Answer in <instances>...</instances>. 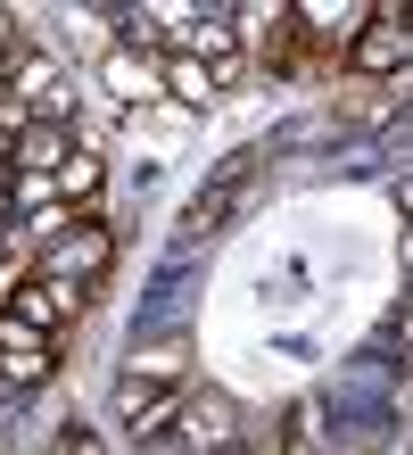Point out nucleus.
I'll return each instance as SVG.
<instances>
[{
    "label": "nucleus",
    "instance_id": "f257e3e1",
    "mask_svg": "<svg viewBox=\"0 0 413 455\" xmlns=\"http://www.w3.org/2000/svg\"><path fill=\"white\" fill-rule=\"evenodd\" d=\"M257 174H265V149H257V141H248V149H232L224 166H215V174L199 182V191H190V207L174 216V232H182V240L224 232V224L240 216V199H248V182H257Z\"/></svg>",
    "mask_w": 413,
    "mask_h": 455
},
{
    "label": "nucleus",
    "instance_id": "f03ea898",
    "mask_svg": "<svg viewBox=\"0 0 413 455\" xmlns=\"http://www.w3.org/2000/svg\"><path fill=\"white\" fill-rule=\"evenodd\" d=\"M9 307L25 323H42L50 339H67L83 315H91V282H67V274H42V265H25V282L9 290Z\"/></svg>",
    "mask_w": 413,
    "mask_h": 455
},
{
    "label": "nucleus",
    "instance_id": "7ed1b4c3",
    "mask_svg": "<svg viewBox=\"0 0 413 455\" xmlns=\"http://www.w3.org/2000/svg\"><path fill=\"white\" fill-rule=\"evenodd\" d=\"M34 265H42V274H67V282H91V290H99V274L116 265V232H107L99 216H75L67 232H50L42 249H34Z\"/></svg>",
    "mask_w": 413,
    "mask_h": 455
},
{
    "label": "nucleus",
    "instance_id": "20e7f679",
    "mask_svg": "<svg viewBox=\"0 0 413 455\" xmlns=\"http://www.w3.org/2000/svg\"><path fill=\"white\" fill-rule=\"evenodd\" d=\"M165 447H240V397H224V389H182V406H174V422L157 431Z\"/></svg>",
    "mask_w": 413,
    "mask_h": 455
},
{
    "label": "nucleus",
    "instance_id": "39448f33",
    "mask_svg": "<svg viewBox=\"0 0 413 455\" xmlns=\"http://www.w3.org/2000/svg\"><path fill=\"white\" fill-rule=\"evenodd\" d=\"M50 372H59V339L25 323L17 307H0V389H42Z\"/></svg>",
    "mask_w": 413,
    "mask_h": 455
},
{
    "label": "nucleus",
    "instance_id": "423d86ee",
    "mask_svg": "<svg viewBox=\"0 0 413 455\" xmlns=\"http://www.w3.org/2000/svg\"><path fill=\"white\" fill-rule=\"evenodd\" d=\"M132 389H190V339L182 331L141 339L124 356V372H116V397H132Z\"/></svg>",
    "mask_w": 413,
    "mask_h": 455
},
{
    "label": "nucleus",
    "instance_id": "0eeeda50",
    "mask_svg": "<svg viewBox=\"0 0 413 455\" xmlns=\"http://www.w3.org/2000/svg\"><path fill=\"white\" fill-rule=\"evenodd\" d=\"M405 50H413V25H405V9H372L364 25H355V42H347V67L355 75H397L405 67Z\"/></svg>",
    "mask_w": 413,
    "mask_h": 455
},
{
    "label": "nucleus",
    "instance_id": "6e6552de",
    "mask_svg": "<svg viewBox=\"0 0 413 455\" xmlns=\"http://www.w3.org/2000/svg\"><path fill=\"white\" fill-rule=\"evenodd\" d=\"M9 84H17V108H25V116H67V108H75V92H67V67L50 59V50H25V42H17V59H9Z\"/></svg>",
    "mask_w": 413,
    "mask_h": 455
},
{
    "label": "nucleus",
    "instance_id": "1a4fd4ad",
    "mask_svg": "<svg viewBox=\"0 0 413 455\" xmlns=\"http://www.w3.org/2000/svg\"><path fill=\"white\" fill-rule=\"evenodd\" d=\"M372 9H380V0H290L298 34H306L314 50H347V42H355V25H364Z\"/></svg>",
    "mask_w": 413,
    "mask_h": 455
},
{
    "label": "nucleus",
    "instance_id": "9d476101",
    "mask_svg": "<svg viewBox=\"0 0 413 455\" xmlns=\"http://www.w3.org/2000/svg\"><path fill=\"white\" fill-rule=\"evenodd\" d=\"M99 84L116 92V100H165V50H132V42H116L99 59Z\"/></svg>",
    "mask_w": 413,
    "mask_h": 455
},
{
    "label": "nucleus",
    "instance_id": "9b49d317",
    "mask_svg": "<svg viewBox=\"0 0 413 455\" xmlns=\"http://www.w3.org/2000/svg\"><path fill=\"white\" fill-rule=\"evenodd\" d=\"M75 132L83 124H67V116H25L17 124V174H59L67 149H75Z\"/></svg>",
    "mask_w": 413,
    "mask_h": 455
},
{
    "label": "nucleus",
    "instance_id": "f8f14e48",
    "mask_svg": "<svg viewBox=\"0 0 413 455\" xmlns=\"http://www.w3.org/2000/svg\"><path fill=\"white\" fill-rule=\"evenodd\" d=\"M50 182H59V199L75 207V216H99V182H107V166H99V149H91V141H75V149H67V166L50 174Z\"/></svg>",
    "mask_w": 413,
    "mask_h": 455
},
{
    "label": "nucleus",
    "instance_id": "ddd939ff",
    "mask_svg": "<svg viewBox=\"0 0 413 455\" xmlns=\"http://www.w3.org/2000/svg\"><path fill=\"white\" fill-rule=\"evenodd\" d=\"M165 100H182V108H215L224 84H215L207 59H190V50H165Z\"/></svg>",
    "mask_w": 413,
    "mask_h": 455
},
{
    "label": "nucleus",
    "instance_id": "4468645a",
    "mask_svg": "<svg viewBox=\"0 0 413 455\" xmlns=\"http://www.w3.org/2000/svg\"><path fill=\"white\" fill-rule=\"evenodd\" d=\"M50 447H59V455H99V431H91V422H59Z\"/></svg>",
    "mask_w": 413,
    "mask_h": 455
},
{
    "label": "nucleus",
    "instance_id": "2eb2a0df",
    "mask_svg": "<svg viewBox=\"0 0 413 455\" xmlns=\"http://www.w3.org/2000/svg\"><path fill=\"white\" fill-rule=\"evenodd\" d=\"M322 439V414H314V397H298V414H290V447H314Z\"/></svg>",
    "mask_w": 413,
    "mask_h": 455
},
{
    "label": "nucleus",
    "instance_id": "dca6fc26",
    "mask_svg": "<svg viewBox=\"0 0 413 455\" xmlns=\"http://www.w3.org/2000/svg\"><path fill=\"white\" fill-rule=\"evenodd\" d=\"M0 59H17V17H9V0H0Z\"/></svg>",
    "mask_w": 413,
    "mask_h": 455
},
{
    "label": "nucleus",
    "instance_id": "f3484780",
    "mask_svg": "<svg viewBox=\"0 0 413 455\" xmlns=\"http://www.w3.org/2000/svg\"><path fill=\"white\" fill-rule=\"evenodd\" d=\"M9 216H17V174L0 166V224H9Z\"/></svg>",
    "mask_w": 413,
    "mask_h": 455
},
{
    "label": "nucleus",
    "instance_id": "a211bd4d",
    "mask_svg": "<svg viewBox=\"0 0 413 455\" xmlns=\"http://www.w3.org/2000/svg\"><path fill=\"white\" fill-rule=\"evenodd\" d=\"M0 166L17 174V124H0Z\"/></svg>",
    "mask_w": 413,
    "mask_h": 455
},
{
    "label": "nucleus",
    "instance_id": "6ab92c4d",
    "mask_svg": "<svg viewBox=\"0 0 413 455\" xmlns=\"http://www.w3.org/2000/svg\"><path fill=\"white\" fill-rule=\"evenodd\" d=\"M405 389H413V299H405Z\"/></svg>",
    "mask_w": 413,
    "mask_h": 455
},
{
    "label": "nucleus",
    "instance_id": "aec40b11",
    "mask_svg": "<svg viewBox=\"0 0 413 455\" xmlns=\"http://www.w3.org/2000/svg\"><path fill=\"white\" fill-rule=\"evenodd\" d=\"M397 199H405V216H413V182H405V191H397Z\"/></svg>",
    "mask_w": 413,
    "mask_h": 455
},
{
    "label": "nucleus",
    "instance_id": "412c9836",
    "mask_svg": "<svg viewBox=\"0 0 413 455\" xmlns=\"http://www.w3.org/2000/svg\"><path fill=\"white\" fill-rule=\"evenodd\" d=\"M397 9H405V25H413V0H397Z\"/></svg>",
    "mask_w": 413,
    "mask_h": 455
},
{
    "label": "nucleus",
    "instance_id": "4be33fe9",
    "mask_svg": "<svg viewBox=\"0 0 413 455\" xmlns=\"http://www.w3.org/2000/svg\"><path fill=\"white\" fill-rule=\"evenodd\" d=\"M207 9H232V0H207Z\"/></svg>",
    "mask_w": 413,
    "mask_h": 455
}]
</instances>
